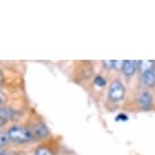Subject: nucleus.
<instances>
[{"mask_svg": "<svg viewBox=\"0 0 155 155\" xmlns=\"http://www.w3.org/2000/svg\"><path fill=\"white\" fill-rule=\"evenodd\" d=\"M8 139H9V138H8V136H7V135L0 133V146L6 144V143L8 142Z\"/></svg>", "mask_w": 155, "mask_h": 155, "instance_id": "11", "label": "nucleus"}, {"mask_svg": "<svg viewBox=\"0 0 155 155\" xmlns=\"http://www.w3.org/2000/svg\"><path fill=\"white\" fill-rule=\"evenodd\" d=\"M1 153H3V152H2L1 150H0V154H1Z\"/></svg>", "mask_w": 155, "mask_h": 155, "instance_id": "15", "label": "nucleus"}, {"mask_svg": "<svg viewBox=\"0 0 155 155\" xmlns=\"http://www.w3.org/2000/svg\"><path fill=\"white\" fill-rule=\"evenodd\" d=\"M138 104L145 110L150 109L152 107V94L148 91H143L138 98Z\"/></svg>", "mask_w": 155, "mask_h": 155, "instance_id": "4", "label": "nucleus"}, {"mask_svg": "<svg viewBox=\"0 0 155 155\" xmlns=\"http://www.w3.org/2000/svg\"><path fill=\"white\" fill-rule=\"evenodd\" d=\"M117 63H118V61H115V60H112V61H104L102 64H104V66L106 67L107 69H113L114 67L117 65Z\"/></svg>", "mask_w": 155, "mask_h": 155, "instance_id": "10", "label": "nucleus"}, {"mask_svg": "<svg viewBox=\"0 0 155 155\" xmlns=\"http://www.w3.org/2000/svg\"><path fill=\"white\" fill-rule=\"evenodd\" d=\"M7 136L9 139L19 143L28 142L33 138V134L28 129H25L22 127H12L8 131Z\"/></svg>", "mask_w": 155, "mask_h": 155, "instance_id": "1", "label": "nucleus"}, {"mask_svg": "<svg viewBox=\"0 0 155 155\" xmlns=\"http://www.w3.org/2000/svg\"><path fill=\"white\" fill-rule=\"evenodd\" d=\"M94 84L97 87H104L107 84V81L104 79V77H102L101 75H97L94 78Z\"/></svg>", "mask_w": 155, "mask_h": 155, "instance_id": "8", "label": "nucleus"}, {"mask_svg": "<svg viewBox=\"0 0 155 155\" xmlns=\"http://www.w3.org/2000/svg\"><path fill=\"white\" fill-rule=\"evenodd\" d=\"M35 155H53V154H52V152L50 151L49 149H47L45 147H42V148L38 149Z\"/></svg>", "mask_w": 155, "mask_h": 155, "instance_id": "9", "label": "nucleus"}, {"mask_svg": "<svg viewBox=\"0 0 155 155\" xmlns=\"http://www.w3.org/2000/svg\"><path fill=\"white\" fill-rule=\"evenodd\" d=\"M127 120H128V117L123 115V114H121V115H119L117 117V121H127Z\"/></svg>", "mask_w": 155, "mask_h": 155, "instance_id": "12", "label": "nucleus"}, {"mask_svg": "<svg viewBox=\"0 0 155 155\" xmlns=\"http://www.w3.org/2000/svg\"><path fill=\"white\" fill-rule=\"evenodd\" d=\"M34 132L36 136L40 137V138H44V137H46L47 134H48V130H47V127L45 125L37 124V125H35V127H34Z\"/></svg>", "mask_w": 155, "mask_h": 155, "instance_id": "7", "label": "nucleus"}, {"mask_svg": "<svg viewBox=\"0 0 155 155\" xmlns=\"http://www.w3.org/2000/svg\"><path fill=\"white\" fill-rule=\"evenodd\" d=\"M142 81L145 85H147L149 87H154L155 86V71H154V69L142 73Z\"/></svg>", "mask_w": 155, "mask_h": 155, "instance_id": "5", "label": "nucleus"}, {"mask_svg": "<svg viewBox=\"0 0 155 155\" xmlns=\"http://www.w3.org/2000/svg\"><path fill=\"white\" fill-rule=\"evenodd\" d=\"M137 65L139 67V70L142 73L147 72L149 70H153L154 69V61H150V60H143V61H138L137 62Z\"/></svg>", "mask_w": 155, "mask_h": 155, "instance_id": "6", "label": "nucleus"}, {"mask_svg": "<svg viewBox=\"0 0 155 155\" xmlns=\"http://www.w3.org/2000/svg\"><path fill=\"white\" fill-rule=\"evenodd\" d=\"M136 65L137 62L132 60H125L122 62V72L124 73L125 76L127 77H131L134 75V73L136 71Z\"/></svg>", "mask_w": 155, "mask_h": 155, "instance_id": "3", "label": "nucleus"}, {"mask_svg": "<svg viewBox=\"0 0 155 155\" xmlns=\"http://www.w3.org/2000/svg\"><path fill=\"white\" fill-rule=\"evenodd\" d=\"M0 155H13V154H11V153H1Z\"/></svg>", "mask_w": 155, "mask_h": 155, "instance_id": "13", "label": "nucleus"}, {"mask_svg": "<svg viewBox=\"0 0 155 155\" xmlns=\"http://www.w3.org/2000/svg\"><path fill=\"white\" fill-rule=\"evenodd\" d=\"M125 93H126V89L124 84L119 80L113 81L109 88V98L110 101L115 102L122 101L125 96Z\"/></svg>", "mask_w": 155, "mask_h": 155, "instance_id": "2", "label": "nucleus"}, {"mask_svg": "<svg viewBox=\"0 0 155 155\" xmlns=\"http://www.w3.org/2000/svg\"><path fill=\"white\" fill-rule=\"evenodd\" d=\"M1 125H2V120L0 119V126H1Z\"/></svg>", "mask_w": 155, "mask_h": 155, "instance_id": "14", "label": "nucleus"}]
</instances>
